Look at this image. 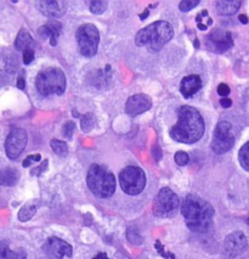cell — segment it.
Returning <instances> with one entry per match:
<instances>
[{
    "label": "cell",
    "instance_id": "6da1fadb",
    "mask_svg": "<svg viewBox=\"0 0 249 259\" xmlns=\"http://www.w3.org/2000/svg\"><path fill=\"white\" fill-rule=\"evenodd\" d=\"M206 131L205 120L196 108L181 106L178 110V123L170 131V138L178 143L193 144L203 137Z\"/></svg>",
    "mask_w": 249,
    "mask_h": 259
},
{
    "label": "cell",
    "instance_id": "7a4b0ae2",
    "mask_svg": "<svg viewBox=\"0 0 249 259\" xmlns=\"http://www.w3.org/2000/svg\"><path fill=\"white\" fill-rule=\"evenodd\" d=\"M186 225L193 233H207L213 225L214 208L209 202L197 195H187L181 206Z\"/></svg>",
    "mask_w": 249,
    "mask_h": 259
},
{
    "label": "cell",
    "instance_id": "3957f363",
    "mask_svg": "<svg viewBox=\"0 0 249 259\" xmlns=\"http://www.w3.org/2000/svg\"><path fill=\"white\" fill-rule=\"evenodd\" d=\"M174 35L172 25L167 21H157L140 29L135 37L137 47H147L151 53H158Z\"/></svg>",
    "mask_w": 249,
    "mask_h": 259
},
{
    "label": "cell",
    "instance_id": "277c9868",
    "mask_svg": "<svg viewBox=\"0 0 249 259\" xmlns=\"http://www.w3.org/2000/svg\"><path fill=\"white\" fill-rule=\"evenodd\" d=\"M90 191L98 198H109L116 191V178L112 171L100 164H91L86 176Z\"/></svg>",
    "mask_w": 249,
    "mask_h": 259
},
{
    "label": "cell",
    "instance_id": "5b68a950",
    "mask_svg": "<svg viewBox=\"0 0 249 259\" xmlns=\"http://www.w3.org/2000/svg\"><path fill=\"white\" fill-rule=\"evenodd\" d=\"M35 87L43 96L62 95L66 90V76L58 67H49L40 71L35 78Z\"/></svg>",
    "mask_w": 249,
    "mask_h": 259
},
{
    "label": "cell",
    "instance_id": "8992f818",
    "mask_svg": "<svg viewBox=\"0 0 249 259\" xmlns=\"http://www.w3.org/2000/svg\"><path fill=\"white\" fill-rule=\"evenodd\" d=\"M119 183L125 194L130 196L139 195L146 186L145 171L135 165H128L119 174Z\"/></svg>",
    "mask_w": 249,
    "mask_h": 259
},
{
    "label": "cell",
    "instance_id": "52a82bcc",
    "mask_svg": "<svg viewBox=\"0 0 249 259\" xmlns=\"http://www.w3.org/2000/svg\"><path fill=\"white\" fill-rule=\"evenodd\" d=\"M77 43L79 51L83 56L92 57L97 53L98 41H100V33L96 26L92 23L80 26L76 33Z\"/></svg>",
    "mask_w": 249,
    "mask_h": 259
},
{
    "label": "cell",
    "instance_id": "ba28073f",
    "mask_svg": "<svg viewBox=\"0 0 249 259\" xmlns=\"http://www.w3.org/2000/svg\"><path fill=\"white\" fill-rule=\"evenodd\" d=\"M235 145V137L232 134V125L229 122H219L214 129L212 140V150L217 155H223Z\"/></svg>",
    "mask_w": 249,
    "mask_h": 259
},
{
    "label": "cell",
    "instance_id": "9c48e42d",
    "mask_svg": "<svg viewBox=\"0 0 249 259\" xmlns=\"http://www.w3.org/2000/svg\"><path fill=\"white\" fill-rule=\"evenodd\" d=\"M179 197L173 190L169 188L162 189L158 192L154 203V212L160 217L170 215L179 207Z\"/></svg>",
    "mask_w": 249,
    "mask_h": 259
},
{
    "label": "cell",
    "instance_id": "30bf717a",
    "mask_svg": "<svg viewBox=\"0 0 249 259\" xmlns=\"http://www.w3.org/2000/svg\"><path fill=\"white\" fill-rule=\"evenodd\" d=\"M28 140V135L22 128H15L8 135L5 141V151L10 159L19 158V156L23 152Z\"/></svg>",
    "mask_w": 249,
    "mask_h": 259
},
{
    "label": "cell",
    "instance_id": "8fae6325",
    "mask_svg": "<svg viewBox=\"0 0 249 259\" xmlns=\"http://www.w3.org/2000/svg\"><path fill=\"white\" fill-rule=\"evenodd\" d=\"M206 45L213 53L223 54L229 50L233 45L232 35L230 32L221 31V29H215L206 39Z\"/></svg>",
    "mask_w": 249,
    "mask_h": 259
},
{
    "label": "cell",
    "instance_id": "7c38bea8",
    "mask_svg": "<svg viewBox=\"0 0 249 259\" xmlns=\"http://www.w3.org/2000/svg\"><path fill=\"white\" fill-rule=\"evenodd\" d=\"M43 251L50 259H62L64 257H72V246L60 237L53 236L44 243Z\"/></svg>",
    "mask_w": 249,
    "mask_h": 259
},
{
    "label": "cell",
    "instance_id": "4fadbf2b",
    "mask_svg": "<svg viewBox=\"0 0 249 259\" xmlns=\"http://www.w3.org/2000/svg\"><path fill=\"white\" fill-rule=\"evenodd\" d=\"M247 237L242 231H235V233L227 235L224 242V253L229 258H235L247 248Z\"/></svg>",
    "mask_w": 249,
    "mask_h": 259
},
{
    "label": "cell",
    "instance_id": "5bb4252c",
    "mask_svg": "<svg viewBox=\"0 0 249 259\" xmlns=\"http://www.w3.org/2000/svg\"><path fill=\"white\" fill-rule=\"evenodd\" d=\"M152 106V100L148 95L145 94H136L130 96L125 104V112L129 116L135 117L139 114L148 111Z\"/></svg>",
    "mask_w": 249,
    "mask_h": 259
},
{
    "label": "cell",
    "instance_id": "9a60e30c",
    "mask_svg": "<svg viewBox=\"0 0 249 259\" xmlns=\"http://www.w3.org/2000/svg\"><path fill=\"white\" fill-rule=\"evenodd\" d=\"M37 9L41 14L52 19H59L67 11V3L58 2V0H47V2H38Z\"/></svg>",
    "mask_w": 249,
    "mask_h": 259
},
{
    "label": "cell",
    "instance_id": "2e32d148",
    "mask_svg": "<svg viewBox=\"0 0 249 259\" xmlns=\"http://www.w3.org/2000/svg\"><path fill=\"white\" fill-rule=\"evenodd\" d=\"M202 85L203 83L201 77L197 76V74H191V76H186L181 79V83H180V92H181L184 98L188 99L194 94H197L201 90V88H202Z\"/></svg>",
    "mask_w": 249,
    "mask_h": 259
},
{
    "label": "cell",
    "instance_id": "e0dca14e",
    "mask_svg": "<svg viewBox=\"0 0 249 259\" xmlns=\"http://www.w3.org/2000/svg\"><path fill=\"white\" fill-rule=\"evenodd\" d=\"M62 31V27L56 21H52V22L46 23V25L41 26L38 29V34L43 39H50V44L55 47L58 44V39L60 37V33Z\"/></svg>",
    "mask_w": 249,
    "mask_h": 259
},
{
    "label": "cell",
    "instance_id": "ac0fdd59",
    "mask_svg": "<svg viewBox=\"0 0 249 259\" xmlns=\"http://www.w3.org/2000/svg\"><path fill=\"white\" fill-rule=\"evenodd\" d=\"M27 253L25 249L20 248L17 251L10 249L8 241L0 242V259H26Z\"/></svg>",
    "mask_w": 249,
    "mask_h": 259
},
{
    "label": "cell",
    "instance_id": "d6986e66",
    "mask_svg": "<svg viewBox=\"0 0 249 259\" xmlns=\"http://www.w3.org/2000/svg\"><path fill=\"white\" fill-rule=\"evenodd\" d=\"M20 173L16 168H4L0 170V185L2 186H14L19 182Z\"/></svg>",
    "mask_w": 249,
    "mask_h": 259
},
{
    "label": "cell",
    "instance_id": "ffe728a7",
    "mask_svg": "<svg viewBox=\"0 0 249 259\" xmlns=\"http://www.w3.org/2000/svg\"><path fill=\"white\" fill-rule=\"evenodd\" d=\"M242 3L239 0H225V2H218L217 10L220 15L224 16H230V15L236 14L238 9L241 8Z\"/></svg>",
    "mask_w": 249,
    "mask_h": 259
},
{
    "label": "cell",
    "instance_id": "44dd1931",
    "mask_svg": "<svg viewBox=\"0 0 249 259\" xmlns=\"http://www.w3.org/2000/svg\"><path fill=\"white\" fill-rule=\"evenodd\" d=\"M33 45H34V40H33L29 32L26 31V29H21L16 40H15V47H16V49L20 51H26L32 49Z\"/></svg>",
    "mask_w": 249,
    "mask_h": 259
},
{
    "label": "cell",
    "instance_id": "7402d4cb",
    "mask_svg": "<svg viewBox=\"0 0 249 259\" xmlns=\"http://www.w3.org/2000/svg\"><path fill=\"white\" fill-rule=\"evenodd\" d=\"M50 146H52L53 151L58 156H61V157H65V156L68 153V146L66 141L53 139L52 143H50Z\"/></svg>",
    "mask_w": 249,
    "mask_h": 259
},
{
    "label": "cell",
    "instance_id": "603a6c76",
    "mask_svg": "<svg viewBox=\"0 0 249 259\" xmlns=\"http://www.w3.org/2000/svg\"><path fill=\"white\" fill-rule=\"evenodd\" d=\"M238 159L243 169L249 171V141L241 147L238 152Z\"/></svg>",
    "mask_w": 249,
    "mask_h": 259
},
{
    "label": "cell",
    "instance_id": "cb8c5ba5",
    "mask_svg": "<svg viewBox=\"0 0 249 259\" xmlns=\"http://www.w3.org/2000/svg\"><path fill=\"white\" fill-rule=\"evenodd\" d=\"M35 212H37L35 206H33V204H26L19 212V219L21 222H28L29 219L33 218Z\"/></svg>",
    "mask_w": 249,
    "mask_h": 259
},
{
    "label": "cell",
    "instance_id": "d4e9b609",
    "mask_svg": "<svg viewBox=\"0 0 249 259\" xmlns=\"http://www.w3.org/2000/svg\"><path fill=\"white\" fill-rule=\"evenodd\" d=\"M96 123V118L92 113H86L82 116V122H80V126H82L83 132L88 133V132L91 131L94 128Z\"/></svg>",
    "mask_w": 249,
    "mask_h": 259
},
{
    "label": "cell",
    "instance_id": "484cf974",
    "mask_svg": "<svg viewBox=\"0 0 249 259\" xmlns=\"http://www.w3.org/2000/svg\"><path fill=\"white\" fill-rule=\"evenodd\" d=\"M107 9V2H101V0H97V2H91L90 3V11L95 15H101L106 11Z\"/></svg>",
    "mask_w": 249,
    "mask_h": 259
},
{
    "label": "cell",
    "instance_id": "4316f807",
    "mask_svg": "<svg viewBox=\"0 0 249 259\" xmlns=\"http://www.w3.org/2000/svg\"><path fill=\"white\" fill-rule=\"evenodd\" d=\"M198 4H200L198 0H184V2H181L179 4V9L182 11V13H187V11H190L193 8H196Z\"/></svg>",
    "mask_w": 249,
    "mask_h": 259
},
{
    "label": "cell",
    "instance_id": "83f0119b",
    "mask_svg": "<svg viewBox=\"0 0 249 259\" xmlns=\"http://www.w3.org/2000/svg\"><path fill=\"white\" fill-rule=\"evenodd\" d=\"M64 137L67 138V139H71L72 135H73L74 131H76V123L72 122V120H68L67 123H65L64 125Z\"/></svg>",
    "mask_w": 249,
    "mask_h": 259
},
{
    "label": "cell",
    "instance_id": "f1b7e54d",
    "mask_svg": "<svg viewBox=\"0 0 249 259\" xmlns=\"http://www.w3.org/2000/svg\"><path fill=\"white\" fill-rule=\"evenodd\" d=\"M174 159H175L176 164L186 165L188 163V161H190V157H188V155L186 152L178 151L175 153V157H174Z\"/></svg>",
    "mask_w": 249,
    "mask_h": 259
},
{
    "label": "cell",
    "instance_id": "f546056e",
    "mask_svg": "<svg viewBox=\"0 0 249 259\" xmlns=\"http://www.w3.org/2000/svg\"><path fill=\"white\" fill-rule=\"evenodd\" d=\"M41 161V156H40V153H35V155H31V156H28V157H27L25 161H23V163H22V165L25 168H27V167H29V165H31L33 162H40Z\"/></svg>",
    "mask_w": 249,
    "mask_h": 259
},
{
    "label": "cell",
    "instance_id": "4dcf8cb0",
    "mask_svg": "<svg viewBox=\"0 0 249 259\" xmlns=\"http://www.w3.org/2000/svg\"><path fill=\"white\" fill-rule=\"evenodd\" d=\"M47 164H49V161H47V159H44V161L41 162V164L39 165V167L33 168L31 174H32V176H40V174L44 173L45 169L47 168Z\"/></svg>",
    "mask_w": 249,
    "mask_h": 259
},
{
    "label": "cell",
    "instance_id": "1f68e13d",
    "mask_svg": "<svg viewBox=\"0 0 249 259\" xmlns=\"http://www.w3.org/2000/svg\"><path fill=\"white\" fill-rule=\"evenodd\" d=\"M33 60H34V50L29 49L23 51V62H25L26 65H29Z\"/></svg>",
    "mask_w": 249,
    "mask_h": 259
},
{
    "label": "cell",
    "instance_id": "d6a6232c",
    "mask_svg": "<svg viewBox=\"0 0 249 259\" xmlns=\"http://www.w3.org/2000/svg\"><path fill=\"white\" fill-rule=\"evenodd\" d=\"M218 94L221 95V96H227L230 94V88L227 84L225 83H221L218 85Z\"/></svg>",
    "mask_w": 249,
    "mask_h": 259
},
{
    "label": "cell",
    "instance_id": "836d02e7",
    "mask_svg": "<svg viewBox=\"0 0 249 259\" xmlns=\"http://www.w3.org/2000/svg\"><path fill=\"white\" fill-rule=\"evenodd\" d=\"M156 248L158 249V252H160V254L162 255V257H164V258H170V259H174V258H175V257H174L173 254H170V253H167L166 251H164L163 247L161 246V242H160V241H157V242H156Z\"/></svg>",
    "mask_w": 249,
    "mask_h": 259
},
{
    "label": "cell",
    "instance_id": "e575fe53",
    "mask_svg": "<svg viewBox=\"0 0 249 259\" xmlns=\"http://www.w3.org/2000/svg\"><path fill=\"white\" fill-rule=\"evenodd\" d=\"M220 105L221 106H223L224 108H229V107H231V105H232V100H230V99H221V101H220Z\"/></svg>",
    "mask_w": 249,
    "mask_h": 259
},
{
    "label": "cell",
    "instance_id": "d590c367",
    "mask_svg": "<svg viewBox=\"0 0 249 259\" xmlns=\"http://www.w3.org/2000/svg\"><path fill=\"white\" fill-rule=\"evenodd\" d=\"M25 87H26L25 78L19 77V79H17V88H19V89H25Z\"/></svg>",
    "mask_w": 249,
    "mask_h": 259
},
{
    "label": "cell",
    "instance_id": "8d00e7d4",
    "mask_svg": "<svg viewBox=\"0 0 249 259\" xmlns=\"http://www.w3.org/2000/svg\"><path fill=\"white\" fill-rule=\"evenodd\" d=\"M238 20L241 21L242 23H244V25H247V23H248V17L245 16V15H239Z\"/></svg>",
    "mask_w": 249,
    "mask_h": 259
},
{
    "label": "cell",
    "instance_id": "74e56055",
    "mask_svg": "<svg viewBox=\"0 0 249 259\" xmlns=\"http://www.w3.org/2000/svg\"><path fill=\"white\" fill-rule=\"evenodd\" d=\"M92 259H109V257H107V254L106 253H98L97 255H96V257H94Z\"/></svg>",
    "mask_w": 249,
    "mask_h": 259
},
{
    "label": "cell",
    "instance_id": "f35d334b",
    "mask_svg": "<svg viewBox=\"0 0 249 259\" xmlns=\"http://www.w3.org/2000/svg\"><path fill=\"white\" fill-rule=\"evenodd\" d=\"M147 16H148V9L143 11L142 15H140V19L141 20H145V19H147Z\"/></svg>",
    "mask_w": 249,
    "mask_h": 259
},
{
    "label": "cell",
    "instance_id": "ab89813d",
    "mask_svg": "<svg viewBox=\"0 0 249 259\" xmlns=\"http://www.w3.org/2000/svg\"><path fill=\"white\" fill-rule=\"evenodd\" d=\"M248 225H249V219H248Z\"/></svg>",
    "mask_w": 249,
    "mask_h": 259
}]
</instances>
